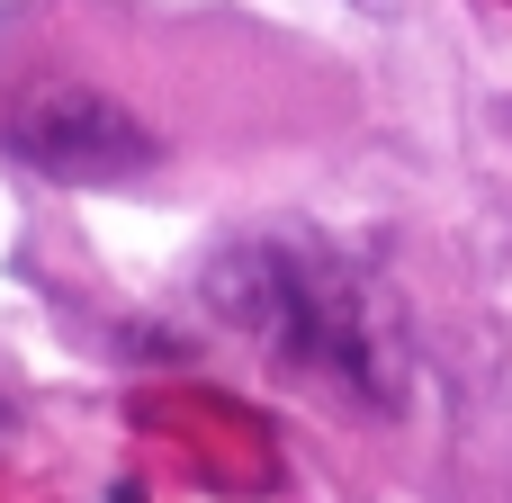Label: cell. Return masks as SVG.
Returning <instances> with one entry per match:
<instances>
[{"label":"cell","instance_id":"cell-1","mask_svg":"<svg viewBox=\"0 0 512 503\" xmlns=\"http://www.w3.org/2000/svg\"><path fill=\"white\" fill-rule=\"evenodd\" d=\"M18 144L54 171V180H117L153 153V135L108 99V90H36L18 108Z\"/></svg>","mask_w":512,"mask_h":503}]
</instances>
